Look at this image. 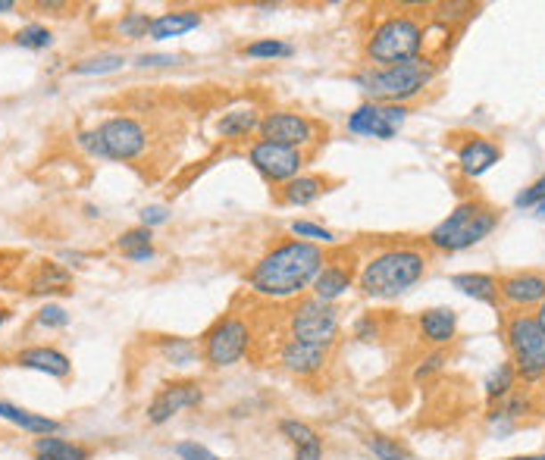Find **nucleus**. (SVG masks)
Returning <instances> with one entry per match:
<instances>
[{
  "instance_id": "obj_1",
  "label": "nucleus",
  "mask_w": 545,
  "mask_h": 460,
  "mask_svg": "<svg viewBox=\"0 0 545 460\" xmlns=\"http://www.w3.org/2000/svg\"><path fill=\"white\" fill-rule=\"evenodd\" d=\"M326 263V254H323L320 244H308L298 242V238H289V242L269 248L260 260L251 267L248 273V285L254 294L267 300H289L304 294L310 285H314L317 273Z\"/></svg>"
},
{
  "instance_id": "obj_2",
  "label": "nucleus",
  "mask_w": 545,
  "mask_h": 460,
  "mask_svg": "<svg viewBox=\"0 0 545 460\" xmlns=\"http://www.w3.org/2000/svg\"><path fill=\"white\" fill-rule=\"evenodd\" d=\"M426 273V254L417 248H389L373 254L358 275V288L373 300H392L417 285Z\"/></svg>"
},
{
  "instance_id": "obj_3",
  "label": "nucleus",
  "mask_w": 545,
  "mask_h": 460,
  "mask_svg": "<svg viewBox=\"0 0 545 460\" xmlns=\"http://www.w3.org/2000/svg\"><path fill=\"white\" fill-rule=\"evenodd\" d=\"M436 78V63L426 57H417L411 63L398 66H370L358 72L354 85L376 103H408Z\"/></svg>"
},
{
  "instance_id": "obj_4",
  "label": "nucleus",
  "mask_w": 545,
  "mask_h": 460,
  "mask_svg": "<svg viewBox=\"0 0 545 460\" xmlns=\"http://www.w3.org/2000/svg\"><path fill=\"white\" fill-rule=\"evenodd\" d=\"M495 226H499V210H495V207H489L486 201H464V204H458L442 223L433 226L426 242H430L436 251L458 254V251L474 248V244H480L483 238L492 235Z\"/></svg>"
},
{
  "instance_id": "obj_5",
  "label": "nucleus",
  "mask_w": 545,
  "mask_h": 460,
  "mask_svg": "<svg viewBox=\"0 0 545 460\" xmlns=\"http://www.w3.org/2000/svg\"><path fill=\"white\" fill-rule=\"evenodd\" d=\"M424 51V29L411 16H389L367 38V57L376 66L411 63Z\"/></svg>"
},
{
  "instance_id": "obj_6",
  "label": "nucleus",
  "mask_w": 545,
  "mask_h": 460,
  "mask_svg": "<svg viewBox=\"0 0 545 460\" xmlns=\"http://www.w3.org/2000/svg\"><path fill=\"white\" fill-rule=\"evenodd\" d=\"M251 333L248 320H242L238 314H223L204 335H201V357L211 370H226L235 366L238 360H244V354L251 351Z\"/></svg>"
},
{
  "instance_id": "obj_7",
  "label": "nucleus",
  "mask_w": 545,
  "mask_h": 460,
  "mask_svg": "<svg viewBox=\"0 0 545 460\" xmlns=\"http://www.w3.org/2000/svg\"><path fill=\"white\" fill-rule=\"evenodd\" d=\"M508 348H511V364L524 382H539L545 376V333L539 329L536 316L517 314L508 320L505 329Z\"/></svg>"
},
{
  "instance_id": "obj_8",
  "label": "nucleus",
  "mask_w": 545,
  "mask_h": 460,
  "mask_svg": "<svg viewBox=\"0 0 545 460\" xmlns=\"http://www.w3.org/2000/svg\"><path fill=\"white\" fill-rule=\"evenodd\" d=\"M289 339L333 348L339 339V310L320 298H304L289 310Z\"/></svg>"
},
{
  "instance_id": "obj_9",
  "label": "nucleus",
  "mask_w": 545,
  "mask_h": 460,
  "mask_svg": "<svg viewBox=\"0 0 545 460\" xmlns=\"http://www.w3.org/2000/svg\"><path fill=\"white\" fill-rule=\"evenodd\" d=\"M248 160L267 182H273V185H285V182H292L301 176L304 151L289 147V144H273V141L260 138L257 144H251Z\"/></svg>"
},
{
  "instance_id": "obj_10",
  "label": "nucleus",
  "mask_w": 545,
  "mask_h": 460,
  "mask_svg": "<svg viewBox=\"0 0 545 460\" xmlns=\"http://www.w3.org/2000/svg\"><path fill=\"white\" fill-rule=\"evenodd\" d=\"M411 110L404 103H376V101H364L351 116H348V132L351 135H364V138H379L389 141L401 132V126L408 122Z\"/></svg>"
},
{
  "instance_id": "obj_11",
  "label": "nucleus",
  "mask_w": 545,
  "mask_h": 460,
  "mask_svg": "<svg viewBox=\"0 0 545 460\" xmlns=\"http://www.w3.org/2000/svg\"><path fill=\"white\" fill-rule=\"evenodd\" d=\"M97 135L103 141V151H107V160H135L142 157L145 147H148V132L138 119L132 116H113L103 126H97Z\"/></svg>"
},
{
  "instance_id": "obj_12",
  "label": "nucleus",
  "mask_w": 545,
  "mask_h": 460,
  "mask_svg": "<svg viewBox=\"0 0 545 460\" xmlns=\"http://www.w3.org/2000/svg\"><path fill=\"white\" fill-rule=\"evenodd\" d=\"M201 404H204V389H201V382H194V379H179V382H167L161 391H157L145 416H148L151 426H163V423H169L176 414H182V410H188V407H201Z\"/></svg>"
},
{
  "instance_id": "obj_13",
  "label": "nucleus",
  "mask_w": 545,
  "mask_h": 460,
  "mask_svg": "<svg viewBox=\"0 0 545 460\" xmlns=\"http://www.w3.org/2000/svg\"><path fill=\"white\" fill-rule=\"evenodd\" d=\"M263 141H273V144H289V147H298L301 151L304 144H314L317 141V122L308 119L301 113H267L257 126Z\"/></svg>"
},
{
  "instance_id": "obj_14",
  "label": "nucleus",
  "mask_w": 545,
  "mask_h": 460,
  "mask_svg": "<svg viewBox=\"0 0 545 460\" xmlns=\"http://www.w3.org/2000/svg\"><path fill=\"white\" fill-rule=\"evenodd\" d=\"M326 360H329V348L323 345H310V341H298V339H285L279 345V364L292 376H301V379L317 376L326 366Z\"/></svg>"
},
{
  "instance_id": "obj_15",
  "label": "nucleus",
  "mask_w": 545,
  "mask_h": 460,
  "mask_svg": "<svg viewBox=\"0 0 545 460\" xmlns=\"http://www.w3.org/2000/svg\"><path fill=\"white\" fill-rule=\"evenodd\" d=\"M499 294L511 307H533L545 300V275L542 273H514L499 282Z\"/></svg>"
},
{
  "instance_id": "obj_16",
  "label": "nucleus",
  "mask_w": 545,
  "mask_h": 460,
  "mask_svg": "<svg viewBox=\"0 0 545 460\" xmlns=\"http://www.w3.org/2000/svg\"><path fill=\"white\" fill-rule=\"evenodd\" d=\"M499 160H501V147L489 138H470L458 147V163H461V173L467 179H480Z\"/></svg>"
},
{
  "instance_id": "obj_17",
  "label": "nucleus",
  "mask_w": 545,
  "mask_h": 460,
  "mask_svg": "<svg viewBox=\"0 0 545 460\" xmlns=\"http://www.w3.org/2000/svg\"><path fill=\"white\" fill-rule=\"evenodd\" d=\"M16 364H20L22 370L45 373V376H51V379H66L72 373V360L66 357L63 351L47 348V345H35V348L20 351V354H16Z\"/></svg>"
},
{
  "instance_id": "obj_18",
  "label": "nucleus",
  "mask_w": 545,
  "mask_h": 460,
  "mask_svg": "<svg viewBox=\"0 0 545 460\" xmlns=\"http://www.w3.org/2000/svg\"><path fill=\"white\" fill-rule=\"evenodd\" d=\"M279 432L289 439L295 460H323L320 432H317L314 426H308L304 420H292V416H285V420H279Z\"/></svg>"
},
{
  "instance_id": "obj_19",
  "label": "nucleus",
  "mask_w": 545,
  "mask_h": 460,
  "mask_svg": "<svg viewBox=\"0 0 545 460\" xmlns=\"http://www.w3.org/2000/svg\"><path fill=\"white\" fill-rule=\"evenodd\" d=\"M351 282H354L351 269L342 267V263H335V260H326V263H323L320 273H317V279H314V285H310V292H314V298H320V300H326V304H333L335 298H342V294H345L348 288H351Z\"/></svg>"
},
{
  "instance_id": "obj_20",
  "label": "nucleus",
  "mask_w": 545,
  "mask_h": 460,
  "mask_svg": "<svg viewBox=\"0 0 545 460\" xmlns=\"http://www.w3.org/2000/svg\"><path fill=\"white\" fill-rule=\"evenodd\" d=\"M201 26V13L194 10H169V13H161L151 20V41H167V38H179L186 32H194Z\"/></svg>"
},
{
  "instance_id": "obj_21",
  "label": "nucleus",
  "mask_w": 545,
  "mask_h": 460,
  "mask_svg": "<svg viewBox=\"0 0 545 460\" xmlns=\"http://www.w3.org/2000/svg\"><path fill=\"white\" fill-rule=\"evenodd\" d=\"M420 333L430 345H449L458 333V314L451 307H433L420 314Z\"/></svg>"
},
{
  "instance_id": "obj_22",
  "label": "nucleus",
  "mask_w": 545,
  "mask_h": 460,
  "mask_svg": "<svg viewBox=\"0 0 545 460\" xmlns=\"http://www.w3.org/2000/svg\"><path fill=\"white\" fill-rule=\"evenodd\" d=\"M0 420L13 423V426L26 429V432H32V435H57L60 429H63L60 420H51V416H45V414H32V410L16 407V404H7V401H0Z\"/></svg>"
},
{
  "instance_id": "obj_23",
  "label": "nucleus",
  "mask_w": 545,
  "mask_h": 460,
  "mask_svg": "<svg viewBox=\"0 0 545 460\" xmlns=\"http://www.w3.org/2000/svg\"><path fill=\"white\" fill-rule=\"evenodd\" d=\"M323 192H326V179H323V176H298V179L285 182V185L279 188V201H283L285 207H308V204H314Z\"/></svg>"
},
{
  "instance_id": "obj_24",
  "label": "nucleus",
  "mask_w": 545,
  "mask_h": 460,
  "mask_svg": "<svg viewBox=\"0 0 545 460\" xmlns=\"http://www.w3.org/2000/svg\"><path fill=\"white\" fill-rule=\"evenodd\" d=\"M35 460H88L91 451L85 445H76V441L57 439V435H38L32 441Z\"/></svg>"
},
{
  "instance_id": "obj_25",
  "label": "nucleus",
  "mask_w": 545,
  "mask_h": 460,
  "mask_svg": "<svg viewBox=\"0 0 545 460\" xmlns=\"http://www.w3.org/2000/svg\"><path fill=\"white\" fill-rule=\"evenodd\" d=\"M451 285L483 304H499V279L489 273H458L451 275Z\"/></svg>"
},
{
  "instance_id": "obj_26",
  "label": "nucleus",
  "mask_w": 545,
  "mask_h": 460,
  "mask_svg": "<svg viewBox=\"0 0 545 460\" xmlns=\"http://www.w3.org/2000/svg\"><path fill=\"white\" fill-rule=\"evenodd\" d=\"M151 238H154V229H148V226H135V229H126L120 238H116V248H120L132 263H148L157 257Z\"/></svg>"
},
{
  "instance_id": "obj_27",
  "label": "nucleus",
  "mask_w": 545,
  "mask_h": 460,
  "mask_svg": "<svg viewBox=\"0 0 545 460\" xmlns=\"http://www.w3.org/2000/svg\"><path fill=\"white\" fill-rule=\"evenodd\" d=\"M260 126V116H257L254 107H238L223 113V119L217 122V135L219 138H244L254 128Z\"/></svg>"
},
{
  "instance_id": "obj_28",
  "label": "nucleus",
  "mask_w": 545,
  "mask_h": 460,
  "mask_svg": "<svg viewBox=\"0 0 545 460\" xmlns=\"http://www.w3.org/2000/svg\"><path fill=\"white\" fill-rule=\"evenodd\" d=\"M242 53L251 60H289L295 57V45H289L283 38H260V41H251Z\"/></svg>"
},
{
  "instance_id": "obj_29",
  "label": "nucleus",
  "mask_w": 545,
  "mask_h": 460,
  "mask_svg": "<svg viewBox=\"0 0 545 460\" xmlns=\"http://www.w3.org/2000/svg\"><path fill=\"white\" fill-rule=\"evenodd\" d=\"M157 348H161V354L167 357V364H173V366L198 364V345H194L192 339H161Z\"/></svg>"
},
{
  "instance_id": "obj_30",
  "label": "nucleus",
  "mask_w": 545,
  "mask_h": 460,
  "mask_svg": "<svg viewBox=\"0 0 545 460\" xmlns=\"http://www.w3.org/2000/svg\"><path fill=\"white\" fill-rule=\"evenodd\" d=\"M70 285V273L60 269L57 263H41V269L32 279V292L35 294H54V292H66Z\"/></svg>"
},
{
  "instance_id": "obj_31",
  "label": "nucleus",
  "mask_w": 545,
  "mask_h": 460,
  "mask_svg": "<svg viewBox=\"0 0 545 460\" xmlns=\"http://www.w3.org/2000/svg\"><path fill=\"white\" fill-rule=\"evenodd\" d=\"M122 63H126V60H122L120 53H97V57H88V60H82V63H76L72 72H76V76H107V72L122 70Z\"/></svg>"
},
{
  "instance_id": "obj_32",
  "label": "nucleus",
  "mask_w": 545,
  "mask_h": 460,
  "mask_svg": "<svg viewBox=\"0 0 545 460\" xmlns=\"http://www.w3.org/2000/svg\"><path fill=\"white\" fill-rule=\"evenodd\" d=\"M514 379H517L514 364H499V370L486 379V398H489V401H505V398L511 395V389H514Z\"/></svg>"
},
{
  "instance_id": "obj_33",
  "label": "nucleus",
  "mask_w": 545,
  "mask_h": 460,
  "mask_svg": "<svg viewBox=\"0 0 545 460\" xmlns=\"http://www.w3.org/2000/svg\"><path fill=\"white\" fill-rule=\"evenodd\" d=\"M16 45L26 47V51H47V47L54 45V32L47 26L32 22V26H22L20 32H16Z\"/></svg>"
},
{
  "instance_id": "obj_34",
  "label": "nucleus",
  "mask_w": 545,
  "mask_h": 460,
  "mask_svg": "<svg viewBox=\"0 0 545 460\" xmlns=\"http://www.w3.org/2000/svg\"><path fill=\"white\" fill-rule=\"evenodd\" d=\"M289 232L298 238V242H308V244H333L335 235L329 229H323L320 223H310V219H295L289 226Z\"/></svg>"
},
{
  "instance_id": "obj_35",
  "label": "nucleus",
  "mask_w": 545,
  "mask_h": 460,
  "mask_svg": "<svg viewBox=\"0 0 545 460\" xmlns=\"http://www.w3.org/2000/svg\"><path fill=\"white\" fill-rule=\"evenodd\" d=\"M367 448H370V454L376 460H411V454L404 451L398 441L385 439V435H373V439H367Z\"/></svg>"
},
{
  "instance_id": "obj_36",
  "label": "nucleus",
  "mask_w": 545,
  "mask_h": 460,
  "mask_svg": "<svg viewBox=\"0 0 545 460\" xmlns=\"http://www.w3.org/2000/svg\"><path fill=\"white\" fill-rule=\"evenodd\" d=\"M116 29H120V32L126 35V38H148L151 20H148V13H126Z\"/></svg>"
},
{
  "instance_id": "obj_37",
  "label": "nucleus",
  "mask_w": 545,
  "mask_h": 460,
  "mask_svg": "<svg viewBox=\"0 0 545 460\" xmlns=\"http://www.w3.org/2000/svg\"><path fill=\"white\" fill-rule=\"evenodd\" d=\"M173 451H176V457H179V460H223V457H217L211 448L198 445V441H179Z\"/></svg>"
},
{
  "instance_id": "obj_38",
  "label": "nucleus",
  "mask_w": 545,
  "mask_h": 460,
  "mask_svg": "<svg viewBox=\"0 0 545 460\" xmlns=\"http://www.w3.org/2000/svg\"><path fill=\"white\" fill-rule=\"evenodd\" d=\"M38 323H41V326H47V329H63L66 323H70V314H66L63 307L47 304V307H41V310H38Z\"/></svg>"
},
{
  "instance_id": "obj_39",
  "label": "nucleus",
  "mask_w": 545,
  "mask_h": 460,
  "mask_svg": "<svg viewBox=\"0 0 545 460\" xmlns=\"http://www.w3.org/2000/svg\"><path fill=\"white\" fill-rule=\"evenodd\" d=\"M517 207H539L545 204V176L542 179H536L530 188H524V192L517 194V201H514Z\"/></svg>"
},
{
  "instance_id": "obj_40",
  "label": "nucleus",
  "mask_w": 545,
  "mask_h": 460,
  "mask_svg": "<svg viewBox=\"0 0 545 460\" xmlns=\"http://www.w3.org/2000/svg\"><path fill=\"white\" fill-rule=\"evenodd\" d=\"M76 141H78V147H82V151L91 153V157L107 160V151H103V141H101V135H97V128H95V132H78Z\"/></svg>"
},
{
  "instance_id": "obj_41",
  "label": "nucleus",
  "mask_w": 545,
  "mask_h": 460,
  "mask_svg": "<svg viewBox=\"0 0 545 460\" xmlns=\"http://www.w3.org/2000/svg\"><path fill=\"white\" fill-rule=\"evenodd\" d=\"M169 219V210L161 204H151L142 210V226H148V229H154V226H163Z\"/></svg>"
},
{
  "instance_id": "obj_42",
  "label": "nucleus",
  "mask_w": 545,
  "mask_h": 460,
  "mask_svg": "<svg viewBox=\"0 0 545 460\" xmlns=\"http://www.w3.org/2000/svg\"><path fill=\"white\" fill-rule=\"evenodd\" d=\"M176 63H182V57H176V53H145V57H138L142 70H148V66H176Z\"/></svg>"
},
{
  "instance_id": "obj_43",
  "label": "nucleus",
  "mask_w": 545,
  "mask_h": 460,
  "mask_svg": "<svg viewBox=\"0 0 545 460\" xmlns=\"http://www.w3.org/2000/svg\"><path fill=\"white\" fill-rule=\"evenodd\" d=\"M376 323H373V316H364V320L358 323V326H354V335H358L360 341H370V339H376Z\"/></svg>"
},
{
  "instance_id": "obj_44",
  "label": "nucleus",
  "mask_w": 545,
  "mask_h": 460,
  "mask_svg": "<svg viewBox=\"0 0 545 460\" xmlns=\"http://www.w3.org/2000/svg\"><path fill=\"white\" fill-rule=\"evenodd\" d=\"M442 364H445V357H442V354H433V357H426V360H424V366H417V373H414V379H426V376H430V373H436Z\"/></svg>"
},
{
  "instance_id": "obj_45",
  "label": "nucleus",
  "mask_w": 545,
  "mask_h": 460,
  "mask_svg": "<svg viewBox=\"0 0 545 460\" xmlns=\"http://www.w3.org/2000/svg\"><path fill=\"white\" fill-rule=\"evenodd\" d=\"M536 323H539V329L545 333V300L539 304V310H536Z\"/></svg>"
},
{
  "instance_id": "obj_46",
  "label": "nucleus",
  "mask_w": 545,
  "mask_h": 460,
  "mask_svg": "<svg viewBox=\"0 0 545 460\" xmlns=\"http://www.w3.org/2000/svg\"><path fill=\"white\" fill-rule=\"evenodd\" d=\"M13 10H16L13 0H0V13H13Z\"/></svg>"
},
{
  "instance_id": "obj_47",
  "label": "nucleus",
  "mask_w": 545,
  "mask_h": 460,
  "mask_svg": "<svg viewBox=\"0 0 545 460\" xmlns=\"http://www.w3.org/2000/svg\"><path fill=\"white\" fill-rule=\"evenodd\" d=\"M505 460H545V454H524V457H505Z\"/></svg>"
},
{
  "instance_id": "obj_48",
  "label": "nucleus",
  "mask_w": 545,
  "mask_h": 460,
  "mask_svg": "<svg viewBox=\"0 0 545 460\" xmlns=\"http://www.w3.org/2000/svg\"><path fill=\"white\" fill-rule=\"evenodd\" d=\"M7 320H10V310H7V307H0V326H4Z\"/></svg>"
},
{
  "instance_id": "obj_49",
  "label": "nucleus",
  "mask_w": 545,
  "mask_h": 460,
  "mask_svg": "<svg viewBox=\"0 0 545 460\" xmlns=\"http://www.w3.org/2000/svg\"><path fill=\"white\" fill-rule=\"evenodd\" d=\"M536 210H539V217H545V204H539Z\"/></svg>"
}]
</instances>
